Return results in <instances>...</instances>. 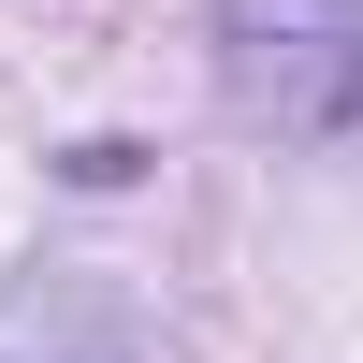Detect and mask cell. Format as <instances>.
I'll list each match as a JSON object with an SVG mask.
<instances>
[{"mask_svg": "<svg viewBox=\"0 0 363 363\" xmlns=\"http://www.w3.org/2000/svg\"><path fill=\"white\" fill-rule=\"evenodd\" d=\"M218 87L247 131H349L363 116V0H218Z\"/></svg>", "mask_w": 363, "mask_h": 363, "instance_id": "1", "label": "cell"}, {"mask_svg": "<svg viewBox=\"0 0 363 363\" xmlns=\"http://www.w3.org/2000/svg\"><path fill=\"white\" fill-rule=\"evenodd\" d=\"M0 363H131L102 291H0Z\"/></svg>", "mask_w": 363, "mask_h": 363, "instance_id": "2", "label": "cell"}]
</instances>
